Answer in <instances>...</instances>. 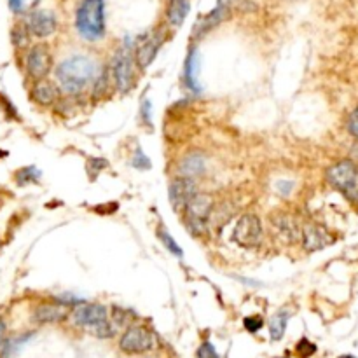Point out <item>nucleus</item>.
<instances>
[{
	"label": "nucleus",
	"instance_id": "f257e3e1",
	"mask_svg": "<svg viewBox=\"0 0 358 358\" xmlns=\"http://www.w3.org/2000/svg\"><path fill=\"white\" fill-rule=\"evenodd\" d=\"M100 77V66L86 55H75L63 60L56 69V81L65 95H81Z\"/></svg>",
	"mask_w": 358,
	"mask_h": 358
},
{
	"label": "nucleus",
	"instance_id": "f03ea898",
	"mask_svg": "<svg viewBox=\"0 0 358 358\" xmlns=\"http://www.w3.org/2000/svg\"><path fill=\"white\" fill-rule=\"evenodd\" d=\"M75 28L84 41H102L105 35V2L81 0L75 12Z\"/></svg>",
	"mask_w": 358,
	"mask_h": 358
},
{
	"label": "nucleus",
	"instance_id": "7ed1b4c3",
	"mask_svg": "<svg viewBox=\"0 0 358 358\" xmlns=\"http://www.w3.org/2000/svg\"><path fill=\"white\" fill-rule=\"evenodd\" d=\"M73 323L89 329L100 339L114 336L112 323L109 320V311L102 304H79L72 314Z\"/></svg>",
	"mask_w": 358,
	"mask_h": 358
},
{
	"label": "nucleus",
	"instance_id": "20e7f679",
	"mask_svg": "<svg viewBox=\"0 0 358 358\" xmlns=\"http://www.w3.org/2000/svg\"><path fill=\"white\" fill-rule=\"evenodd\" d=\"M327 182L337 190V193L343 194L351 205L358 206V165L353 161H344L336 163V165L330 166L325 173Z\"/></svg>",
	"mask_w": 358,
	"mask_h": 358
},
{
	"label": "nucleus",
	"instance_id": "39448f33",
	"mask_svg": "<svg viewBox=\"0 0 358 358\" xmlns=\"http://www.w3.org/2000/svg\"><path fill=\"white\" fill-rule=\"evenodd\" d=\"M135 49L132 48V42H126L117 49L112 58V77L117 91L126 95L135 86Z\"/></svg>",
	"mask_w": 358,
	"mask_h": 358
},
{
	"label": "nucleus",
	"instance_id": "423d86ee",
	"mask_svg": "<svg viewBox=\"0 0 358 358\" xmlns=\"http://www.w3.org/2000/svg\"><path fill=\"white\" fill-rule=\"evenodd\" d=\"M212 208H213L212 197L206 196V194L197 193L196 196L190 199L189 205H187L186 210H184V213H186V224L187 227H189L190 233L197 234V236H202V234L206 233Z\"/></svg>",
	"mask_w": 358,
	"mask_h": 358
},
{
	"label": "nucleus",
	"instance_id": "0eeeda50",
	"mask_svg": "<svg viewBox=\"0 0 358 358\" xmlns=\"http://www.w3.org/2000/svg\"><path fill=\"white\" fill-rule=\"evenodd\" d=\"M264 236L262 222L256 213H245L240 217L233 231V240L243 249H256Z\"/></svg>",
	"mask_w": 358,
	"mask_h": 358
},
{
	"label": "nucleus",
	"instance_id": "6e6552de",
	"mask_svg": "<svg viewBox=\"0 0 358 358\" xmlns=\"http://www.w3.org/2000/svg\"><path fill=\"white\" fill-rule=\"evenodd\" d=\"M119 348L128 355L147 353L154 348V336L142 325H132L126 329L119 341Z\"/></svg>",
	"mask_w": 358,
	"mask_h": 358
},
{
	"label": "nucleus",
	"instance_id": "1a4fd4ad",
	"mask_svg": "<svg viewBox=\"0 0 358 358\" xmlns=\"http://www.w3.org/2000/svg\"><path fill=\"white\" fill-rule=\"evenodd\" d=\"M25 66H26V72H28V75L32 77V79H35V81L46 79L53 69V56L48 46L46 44L33 46V48L26 53Z\"/></svg>",
	"mask_w": 358,
	"mask_h": 358
},
{
	"label": "nucleus",
	"instance_id": "9d476101",
	"mask_svg": "<svg viewBox=\"0 0 358 358\" xmlns=\"http://www.w3.org/2000/svg\"><path fill=\"white\" fill-rule=\"evenodd\" d=\"M163 42H165V35H163V32H159V30H157V32H150L149 35L140 37L135 48L136 65L142 70L149 69V66L152 65L154 60H156L159 49H161Z\"/></svg>",
	"mask_w": 358,
	"mask_h": 358
},
{
	"label": "nucleus",
	"instance_id": "9b49d317",
	"mask_svg": "<svg viewBox=\"0 0 358 358\" xmlns=\"http://www.w3.org/2000/svg\"><path fill=\"white\" fill-rule=\"evenodd\" d=\"M170 202L175 210H186L189 202L197 194V186L189 177H179L170 184Z\"/></svg>",
	"mask_w": 358,
	"mask_h": 358
},
{
	"label": "nucleus",
	"instance_id": "f8f14e48",
	"mask_svg": "<svg viewBox=\"0 0 358 358\" xmlns=\"http://www.w3.org/2000/svg\"><path fill=\"white\" fill-rule=\"evenodd\" d=\"M301 238H303L304 250H307V252L323 250L325 247L334 243L332 234L323 226H318V224H307V226H304V229L301 231Z\"/></svg>",
	"mask_w": 358,
	"mask_h": 358
},
{
	"label": "nucleus",
	"instance_id": "ddd939ff",
	"mask_svg": "<svg viewBox=\"0 0 358 358\" xmlns=\"http://www.w3.org/2000/svg\"><path fill=\"white\" fill-rule=\"evenodd\" d=\"M26 26H28L30 33L39 39H46V37L53 35L56 32V16L53 12L44 11V9H37V11L30 12L28 19H26Z\"/></svg>",
	"mask_w": 358,
	"mask_h": 358
},
{
	"label": "nucleus",
	"instance_id": "4468645a",
	"mask_svg": "<svg viewBox=\"0 0 358 358\" xmlns=\"http://www.w3.org/2000/svg\"><path fill=\"white\" fill-rule=\"evenodd\" d=\"M229 0H217V6L213 8V11L210 12V15L203 16L199 21L194 25L193 28V37H196V39H199V37H203L205 33H208L210 30H213L215 26H219L220 23L224 21V19L229 16Z\"/></svg>",
	"mask_w": 358,
	"mask_h": 358
},
{
	"label": "nucleus",
	"instance_id": "2eb2a0df",
	"mask_svg": "<svg viewBox=\"0 0 358 358\" xmlns=\"http://www.w3.org/2000/svg\"><path fill=\"white\" fill-rule=\"evenodd\" d=\"M58 88H56L53 82H49L48 79H41V81H35L32 88V98L35 100L39 105L42 107H51L53 103H56L58 100Z\"/></svg>",
	"mask_w": 358,
	"mask_h": 358
},
{
	"label": "nucleus",
	"instance_id": "dca6fc26",
	"mask_svg": "<svg viewBox=\"0 0 358 358\" xmlns=\"http://www.w3.org/2000/svg\"><path fill=\"white\" fill-rule=\"evenodd\" d=\"M66 318V306L63 304H41L33 313L37 323H56Z\"/></svg>",
	"mask_w": 358,
	"mask_h": 358
},
{
	"label": "nucleus",
	"instance_id": "f3484780",
	"mask_svg": "<svg viewBox=\"0 0 358 358\" xmlns=\"http://www.w3.org/2000/svg\"><path fill=\"white\" fill-rule=\"evenodd\" d=\"M197 73H199V56H197L196 49H190L186 58V66H184V84L193 93L199 91Z\"/></svg>",
	"mask_w": 358,
	"mask_h": 358
},
{
	"label": "nucleus",
	"instance_id": "a211bd4d",
	"mask_svg": "<svg viewBox=\"0 0 358 358\" xmlns=\"http://www.w3.org/2000/svg\"><path fill=\"white\" fill-rule=\"evenodd\" d=\"M205 168H206L205 157H203V154L199 152L187 154L182 161H180V166H179L182 177H189V179H196V177L203 175Z\"/></svg>",
	"mask_w": 358,
	"mask_h": 358
},
{
	"label": "nucleus",
	"instance_id": "6ab92c4d",
	"mask_svg": "<svg viewBox=\"0 0 358 358\" xmlns=\"http://www.w3.org/2000/svg\"><path fill=\"white\" fill-rule=\"evenodd\" d=\"M190 11L189 0H168V9H166V18L172 26H180L186 21L187 15Z\"/></svg>",
	"mask_w": 358,
	"mask_h": 358
},
{
	"label": "nucleus",
	"instance_id": "aec40b11",
	"mask_svg": "<svg viewBox=\"0 0 358 358\" xmlns=\"http://www.w3.org/2000/svg\"><path fill=\"white\" fill-rule=\"evenodd\" d=\"M274 226L278 227L280 234L285 236L289 242H296L297 238H301V231L297 227V224L290 219L289 215H280L276 220H274Z\"/></svg>",
	"mask_w": 358,
	"mask_h": 358
},
{
	"label": "nucleus",
	"instance_id": "412c9836",
	"mask_svg": "<svg viewBox=\"0 0 358 358\" xmlns=\"http://www.w3.org/2000/svg\"><path fill=\"white\" fill-rule=\"evenodd\" d=\"M287 323H289V313L287 311H280L274 314L269 322V336L273 341H280L285 336Z\"/></svg>",
	"mask_w": 358,
	"mask_h": 358
},
{
	"label": "nucleus",
	"instance_id": "4be33fe9",
	"mask_svg": "<svg viewBox=\"0 0 358 358\" xmlns=\"http://www.w3.org/2000/svg\"><path fill=\"white\" fill-rule=\"evenodd\" d=\"M157 236H159V240H161V243L166 247V250H168V252H172L173 256H177V257L184 256L182 249H180L179 243L173 240L168 229H165V227H159V229H157Z\"/></svg>",
	"mask_w": 358,
	"mask_h": 358
},
{
	"label": "nucleus",
	"instance_id": "5701e85b",
	"mask_svg": "<svg viewBox=\"0 0 358 358\" xmlns=\"http://www.w3.org/2000/svg\"><path fill=\"white\" fill-rule=\"evenodd\" d=\"M30 35H32V33H30L26 23H18V25H16L11 32L12 44H15L16 48H25V46L28 44V37Z\"/></svg>",
	"mask_w": 358,
	"mask_h": 358
},
{
	"label": "nucleus",
	"instance_id": "b1692460",
	"mask_svg": "<svg viewBox=\"0 0 358 358\" xmlns=\"http://www.w3.org/2000/svg\"><path fill=\"white\" fill-rule=\"evenodd\" d=\"M41 179V172L35 168V166H26V168H21L18 173H16V180H18L19 186H25V184L37 182Z\"/></svg>",
	"mask_w": 358,
	"mask_h": 358
},
{
	"label": "nucleus",
	"instance_id": "393cba45",
	"mask_svg": "<svg viewBox=\"0 0 358 358\" xmlns=\"http://www.w3.org/2000/svg\"><path fill=\"white\" fill-rule=\"evenodd\" d=\"M28 337H32V334H28V336H23V337H16V339L9 341L4 348V358L15 357V355L18 353L19 348H21V344H25L26 341H28Z\"/></svg>",
	"mask_w": 358,
	"mask_h": 358
},
{
	"label": "nucleus",
	"instance_id": "a878e982",
	"mask_svg": "<svg viewBox=\"0 0 358 358\" xmlns=\"http://www.w3.org/2000/svg\"><path fill=\"white\" fill-rule=\"evenodd\" d=\"M296 351H297V355H299L301 358H307V357H311V355H313L314 351H316V346H314V344L311 343V341L301 339L299 343H297Z\"/></svg>",
	"mask_w": 358,
	"mask_h": 358
},
{
	"label": "nucleus",
	"instance_id": "bb28decb",
	"mask_svg": "<svg viewBox=\"0 0 358 358\" xmlns=\"http://www.w3.org/2000/svg\"><path fill=\"white\" fill-rule=\"evenodd\" d=\"M132 165L135 166V168H138V170H149L150 168L149 157H147L145 154H143V150L140 149V147L135 150V156H133Z\"/></svg>",
	"mask_w": 358,
	"mask_h": 358
},
{
	"label": "nucleus",
	"instance_id": "cd10ccee",
	"mask_svg": "<svg viewBox=\"0 0 358 358\" xmlns=\"http://www.w3.org/2000/svg\"><path fill=\"white\" fill-rule=\"evenodd\" d=\"M243 325H245V329L249 330V332L256 334V332H259L260 329H262L264 322H262V318H260V316H247L245 322H243Z\"/></svg>",
	"mask_w": 358,
	"mask_h": 358
},
{
	"label": "nucleus",
	"instance_id": "c85d7f7f",
	"mask_svg": "<svg viewBox=\"0 0 358 358\" xmlns=\"http://www.w3.org/2000/svg\"><path fill=\"white\" fill-rule=\"evenodd\" d=\"M346 126H348V129H350L351 135L358 140V107L350 114V116H348Z\"/></svg>",
	"mask_w": 358,
	"mask_h": 358
},
{
	"label": "nucleus",
	"instance_id": "c756f323",
	"mask_svg": "<svg viewBox=\"0 0 358 358\" xmlns=\"http://www.w3.org/2000/svg\"><path fill=\"white\" fill-rule=\"evenodd\" d=\"M140 116H142L143 123L150 126V121H152V103L149 100H143L142 109H140Z\"/></svg>",
	"mask_w": 358,
	"mask_h": 358
},
{
	"label": "nucleus",
	"instance_id": "7c9ffc66",
	"mask_svg": "<svg viewBox=\"0 0 358 358\" xmlns=\"http://www.w3.org/2000/svg\"><path fill=\"white\" fill-rule=\"evenodd\" d=\"M126 311L125 310H121V307H112V318H114V322L116 323H119V325H123V323H126V320H128V318H126Z\"/></svg>",
	"mask_w": 358,
	"mask_h": 358
},
{
	"label": "nucleus",
	"instance_id": "2f4dec72",
	"mask_svg": "<svg viewBox=\"0 0 358 358\" xmlns=\"http://www.w3.org/2000/svg\"><path fill=\"white\" fill-rule=\"evenodd\" d=\"M23 6H25V0H9V8L12 12H21Z\"/></svg>",
	"mask_w": 358,
	"mask_h": 358
},
{
	"label": "nucleus",
	"instance_id": "473e14b6",
	"mask_svg": "<svg viewBox=\"0 0 358 358\" xmlns=\"http://www.w3.org/2000/svg\"><path fill=\"white\" fill-rule=\"evenodd\" d=\"M292 186H294L292 182H285V180H282V182L278 184V189L282 190L283 196H287V194H289L290 190H292Z\"/></svg>",
	"mask_w": 358,
	"mask_h": 358
},
{
	"label": "nucleus",
	"instance_id": "72a5a7b5",
	"mask_svg": "<svg viewBox=\"0 0 358 358\" xmlns=\"http://www.w3.org/2000/svg\"><path fill=\"white\" fill-rule=\"evenodd\" d=\"M4 334H6V323L0 320V343H2V339H4Z\"/></svg>",
	"mask_w": 358,
	"mask_h": 358
},
{
	"label": "nucleus",
	"instance_id": "f704fd0d",
	"mask_svg": "<svg viewBox=\"0 0 358 358\" xmlns=\"http://www.w3.org/2000/svg\"><path fill=\"white\" fill-rule=\"evenodd\" d=\"M339 358H357V357H353V355H341Z\"/></svg>",
	"mask_w": 358,
	"mask_h": 358
},
{
	"label": "nucleus",
	"instance_id": "c9c22d12",
	"mask_svg": "<svg viewBox=\"0 0 358 358\" xmlns=\"http://www.w3.org/2000/svg\"><path fill=\"white\" fill-rule=\"evenodd\" d=\"M217 358H220V357H217Z\"/></svg>",
	"mask_w": 358,
	"mask_h": 358
}]
</instances>
